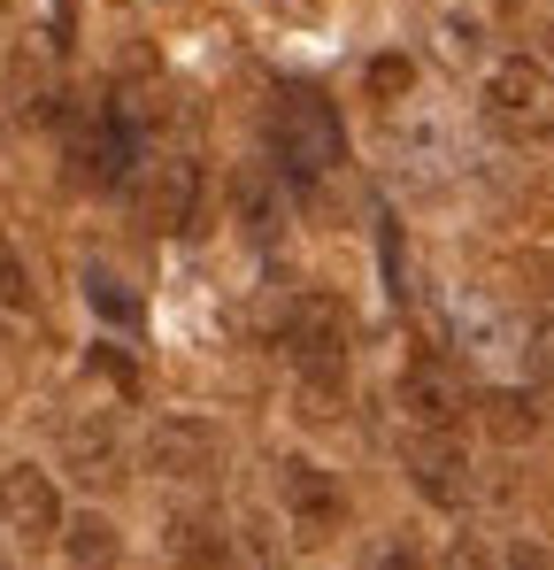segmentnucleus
Masks as SVG:
<instances>
[{
    "label": "nucleus",
    "instance_id": "6e6552de",
    "mask_svg": "<svg viewBox=\"0 0 554 570\" xmlns=\"http://www.w3.org/2000/svg\"><path fill=\"white\" fill-rule=\"evenodd\" d=\"M400 471H408V485L432 509H469L477 501V471H469V448H462L455 432H408Z\"/></svg>",
    "mask_w": 554,
    "mask_h": 570
},
{
    "label": "nucleus",
    "instance_id": "b1692460",
    "mask_svg": "<svg viewBox=\"0 0 554 570\" xmlns=\"http://www.w3.org/2000/svg\"><path fill=\"white\" fill-rule=\"evenodd\" d=\"M501 570H554V556L540 540H508V548H501Z\"/></svg>",
    "mask_w": 554,
    "mask_h": 570
},
{
    "label": "nucleus",
    "instance_id": "0eeeda50",
    "mask_svg": "<svg viewBox=\"0 0 554 570\" xmlns=\"http://www.w3.org/2000/svg\"><path fill=\"white\" fill-rule=\"evenodd\" d=\"M62 485L39 471V463H8L0 471V532L16 540V548H47V540H62Z\"/></svg>",
    "mask_w": 554,
    "mask_h": 570
},
{
    "label": "nucleus",
    "instance_id": "412c9836",
    "mask_svg": "<svg viewBox=\"0 0 554 570\" xmlns=\"http://www.w3.org/2000/svg\"><path fill=\"white\" fill-rule=\"evenodd\" d=\"M363 570H424V548H416L408 532H385V540L363 556Z\"/></svg>",
    "mask_w": 554,
    "mask_h": 570
},
{
    "label": "nucleus",
    "instance_id": "2eb2a0df",
    "mask_svg": "<svg viewBox=\"0 0 554 570\" xmlns=\"http://www.w3.org/2000/svg\"><path fill=\"white\" fill-rule=\"evenodd\" d=\"M55 548H62V563H70V570H116V563H123V532H116L108 509H70Z\"/></svg>",
    "mask_w": 554,
    "mask_h": 570
},
{
    "label": "nucleus",
    "instance_id": "aec40b11",
    "mask_svg": "<svg viewBox=\"0 0 554 570\" xmlns=\"http://www.w3.org/2000/svg\"><path fill=\"white\" fill-rule=\"evenodd\" d=\"M439 31H447V55H455V62H477V55H485V16L455 8V16H447Z\"/></svg>",
    "mask_w": 554,
    "mask_h": 570
},
{
    "label": "nucleus",
    "instance_id": "dca6fc26",
    "mask_svg": "<svg viewBox=\"0 0 554 570\" xmlns=\"http://www.w3.org/2000/svg\"><path fill=\"white\" fill-rule=\"evenodd\" d=\"M285 524H277L270 509H239L231 524H224V548H231V570H293V556H285Z\"/></svg>",
    "mask_w": 554,
    "mask_h": 570
},
{
    "label": "nucleus",
    "instance_id": "4be33fe9",
    "mask_svg": "<svg viewBox=\"0 0 554 570\" xmlns=\"http://www.w3.org/2000/svg\"><path fill=\"white\" fill-rule=\"evenodd\" d=\"M439 570H501V548H493L485 532H455V548H447Z\"/></svg>",
    "mask_w": 554,
    "mask_h": 570
},
{
    "label": "nucleus",
    "instance_id": "20e7f679",
    "mask_svg": "<svg viewBox=\"0 0 554 570\" xmlns=\"http://www.w3.org/2000/svg\"><path fill=\"white\" fill-rule=\"evenodd\" d=\"M62 131H70L62 147H70V178H78V186L108 193V186H131V178H139V124H131L116 100L78 108Z\"/></svg>",
    "mask_w": 554,
    "mask_h": 570
},
{
    "label": "nucleus",
    "instance_id": "4468645a",
    "mask_svg": "<svg viewBox=\"0 0 554 570\" xmlns=\"http://www.w3.org/2000/svg\"><path fill=\"white\" fill-rule=\"evenodd\" d=\"M162 556H170L178 570H231L224 517H208V509H178V517L162 524Z\"/></svg>",
    "mask_w": 554,
    "mask_h": 570
},
{
    "label": "nucleus",
    "instance_id": "9b49d317",
    "mask_svg": "<svg viewBox=\"0 0 554 570\" xmlns=\"http://www.w3.org/2000/svg\"><path fill=\"white\" fill-rule=\"evenodd\" d=\"M62 471L78 485H116L123 478V424L108 409H86L62 424Z\"/></svg>",
    "mask_w": 554,
    "mask_h": 570
},
{
    "label": "nucleus",
    "instance_id": "423d86ee",
    "mask_svg": "<svg viewBox=\"0 0 554 570\" xmlns=\"http://www.w3.org/2000/svg\"><path fill=\"white\" fill-rule=\"evenodd\" d=\"M131 208L147 232H192L200 224V163L192 155H155L131 178Z\"/></svg>",
    "mask_w": 554,
    "mask_h": 570
},
{
    "label": "nucleus",
    "instance_id": "39448f33",
    "mask_svg": "<svg viewBox=\"0 0 554 570\" xmlns=\"http://www.w3.org/2000/svg\"><path fill=\"white\" fill-rule=\"evenodd\" d=\"M139 455H147V471L170 478V485H208V478L224 471V424L216 416H162Z\"/></svg>",
    "mask_w": 554,
    "mask_h": 570
},
{
    "label": "nucleus",
    "instance_id": "6ab92c4d",
    "mask_svg": "<svg viewBox=\"0 0 554 570\" xmlns=\"http://www.w3.org/2000/svg\"><path fill=\"white\" fill-rule=\"evenodd\" d=\"M369 94L377 100H408L416 94V62H408V55H377V62H369Z\"/></svg>",
    "mask_w": 554,
    "mask_h": 570
},
{
    "label": "nucleus",
    "instance_id": "a211bd4d",
    "mask_svg": "<svg viewBox=\"0 0 554 570\" xmlns=\"http://www.w3.org/2000/svg\"><path fill=\"white\" fill-rule=\"evenodd\" d=\"M239 216H247V239H263V247L285 232V208H277L270 170H247V178H239Z\"/></svg>",
    "mask_w": 554,
    "mask_h": 570
},
{
    "label": "nucleus",
    "instance_id": "9d476101",
    "mask_svg": "<svg viewBox=\"0 0 554 570\" xmlns=\"http://www.w3.org/2000/svg\"><path fill=\"white\" fill-rule=\"evenodd\" d=\"M455 347L469 363H485V371H524V324L493 301V293H462L455 301Z\"/></svg>",
    "mask_w": 554,
    "mask_h": 570
},
{
    "label": "nucleus",
    "instance_id": "ddd939ff",
    "mask_svg": "<svg viewBox=\"0 0 554 570\" xmlns=\"http://www.w3.org/2000/svg\"><path fill=\"white\" fill-rule=\"evenodd\" d=\"M477 416H485V432H493L501 448H524V440H540V385L493 379L477 393Z\"/></svg>",
    "mask_w": 554,
    "mask_h": 570
},
{
    "label": "nucleus",
    "instance_id": "1a4fd4ad",
    "mask_svg": "<svg viewBox=\"0 0 554 570\" xmlns=\"http://www.w3.org/2000/svg\"><path fill=\"white\" fill-rule=\"evenodd\" d=\"M277 509H285V524H293L300 540H332V532L347 524L339 478L324 471V463H308V455H285V463H277Z\"/></svg>",
    "mask_w": 554,
    "mask_h": 570
},
{
    "label": "nucleus",
    "instance_id": "f257e3e1",
    "mask_svg": "<svg viewBox=\"0 0 554 570\" xmlns=\"http://www.w3.org/2000/svg\"><path fill=\"white\" fill-rule=\"evenodd\" d=\"M347 347H355L347 308L332 293H300L285 316V363H293V393L308 424H332L347 409Z\"/></svg>",
    "mask_w": 554,
    "mask_h": 570
},
{
    "label": "nucleus",
    "instance_id": "393cba45",
    "mask_svg": "<svg viewBox=\"0 0 554 570\" xmlns=\"http://www.w3.org/2000/svg\"><path fill=\"white\" fill-rule=\"evenodd\" d=\"M532 62H540V70H554V16L540 23V55H532Z\"/></svg>",
    "mask_w": 554,
    "mask_h": 570
},
{
    "label": "nucleus",
    "instance_id": "5701e85b",
    "mask_svg": "<svg viewBox=\"0 0 554 570\" xmlns=\"http://www.w3.org/2000/svg\"><path fill=\"white\" fill-rule=\"evenodd\" d=\"M0 308H8V316H23V308H31V278H23V263H16V247H8V239H0Z\"/></svg>",
    "mask_w": 554,
    "mask_h": 570
},
{
    "label": "nucleus",
    "instance_id": "f3484780",
    "mask_svg": "<svg viewBox=\"0 0 554 570\" xmlns=\"http://www.w3.org/2000/svg\"><path fill=\"white\" fill-rule=\"evenodd\" d=\"M86 301H92V316H100V324H116V332H131V324H139V293L116 278L108 263H86Z\"/></svg>",
    "mask_w": 554,
    "mask_h": 570
},
{
    "label": "nucleus",
    "instance_id": "f8f14e48",
    "mask_svg": "<svg viewBox=\"0 0 554 570\" xmlns=\"http://www.w3.org/2000/svg\"><path fill=\"white\" fill-rule=\"evenodd\" d=\"M400 409H408V424H416V432H455L462 416H469L455 371H447V363H432V355H416V363L400 371Z\"/></svg>",
    "mask_w": 554,
    "mask_h": 570
},
{
    "label": "nucleus",
    "instance_id": "7ed1b4c3",
    "mask_svg": "<svg viewBox=\"0 0 554 570\" xmlns=\"http://www.w3.org/2000/svg\"><path fill=\"white\" fill-rule=\"evenodd\" d=\"M477 116H485V131L508 139V147H547L554 139L547 70H540L532 55H501V62L485 70V86H477Z\"/></svg>",
    "mask_w": 554,
    "mask_h": 570
},
{
    "label": "nucleus",
    "instance_id": "f03ea898",
    "mask_svg": "<svg viewBox=\"0 0 554 570\" xmlns=\"http://www.w3.org/2000/svg\"><path fill=\"white\" fill-rule=\"evenodd\" d=\"M263 139H270V163L293 186H316V178H332L347 163V124L316 86H277Z\"/></svg>",
    "mask_w": 554,
    "mask_h": 570
}]
</instances>
